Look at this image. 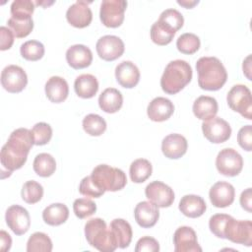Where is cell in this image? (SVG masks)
Returning a JSON list of instances; mask_svg holds the SVG:
<instances>
[{"label": "cell", "instance_id": "obj_28", "mask_svg": "<svg viewBox=\"0 0 252 252\" xmlns=\"http://www.w3.org/2000/svg\"><path fill=\"white\" fill-rule=\"evenodd\" d=\"M69 217V209L62 203H54L47 206L42 212V219L45 223L56 226L64 223Z\"/></svg>", "mask_w": 252, "mask_h": 252}, {"label": "cell", "instance_id": "obj_31", "mask_svg": "<svg viewBox=\"0 0 252 252\" xmlns=\"http://www.w3.org/2000/svg\"><path fill=\"white\" fill-rule=\"evenodd\" d=\"M153 171V166L151 162L146 158L135 159L129 169L130 178L135 183H143L151 175Z\"/></svg>", "mask_w": 252, "mask_h": 252}, {"label": "cell", "instance_id": "obj_12", "mask_svg": "<svg viewBox=\"0 0 252 252\" xmlns=\"http://www.w3.org/2000/svg\"><path fill=\"white\" fill-rule=\"evenodd\" d=\"M98 56L105 61H114L124 53V42L116 35H103L95 44Z\"/></svg>", "mask_w": 252, "mask_h": 252}, {"label": "cell", "instance_id": "obj_47", "mask_svg": "<svg viewBox=\"0 0 252 252\" xmlns=\"http://www.w3.org/2000/svg\"><path fill=\"white\" fill-rule=\"evenodd\" d=\"M0 35H1V44H0V49L2 51L10 49L14 43V33L13 32L8 29L7 27L2 26L0 28Z\"/></svg>", "mask_w": 252, "mask_h": 252}, {"label": "cell", "instance_id": "obj_20", "mask_svg": "<svg viewBox=\"0 0 252 252\" xmlns=\"http://www.w3.org/2000/svg\"><path fill=\"white\" fill-rule=\"evenodd\" d=\"M115 78L121 87L132 89L140 81V71L133 62L122 61L115 68Z\"/></svg>", "mask_w": 252, "mask_h": 252}, {"label": "cell", "instance_id": "obj_49", "mask_svg": "<svg viewBox=\"0 0 252 252\" xmlns=\"http://www.w3.org/2000/svg\"><path fill=\"white\" fill-rule=\"evenodd\" d=\"M0 239H1V248H0L1 251L2 252L8 251L12 245L11 236L5 230H1L0 231Z\"/></svg>", "mask_w": 252, "mask_h": 252}, {"label": "cell", "instance_id": "obj_8", "mask_svg": "<svg viewBox=\"0 0 252 252\" xmlns=\"http://www.w3.org/2000/svg\"><path fill=\"white\" fill-rule=\"evenodd\" d=\"M216 166L220 174L233 177L241 172L243 167V158L234 149L225 148L218 154Z\"/></svg>", "mask_w": 252, "mask_h": 252}, {"label": "cell", "instance_id": "obj_19", "mask_svg": "<svg viewBox=\"0 0 252 252\" xmlns=\"http://www.w3.org/2000/svg\"><path fill=\"white\" fill-rule=\"evenodd\" d=\"M188 148L187 140L180 134H169L161 142V151L165 158L177 159L185 155Z\"/></svg>", "mask_w": 252, "mask_h": 252}, {"label": "cell", "instance_id": "obj_40", "mask_svg": "<svg viewBox=\"0 0 252 252\" xmlns=\"http://www.w3.org/2000/svg\"><path fill=\"white\" fill-rule=\"evenodd\" d=\"M7 24L10 30L13 32L14 35L18 38L28 36L33 29L32 18L28 20H16L14 18H10Z\"/></svg>", "mask_w": 252, "mask_h": 252}, {"label": "cell", "instance_id": "obj_16", "mask_svg": "<svg viewBox=\"0 0 252 252\" xmlns=\"http://www.w3.org/2000/svg\"><path fill=\"white\" fill-rule=\"evenodd\" d=\"M90 3L91 2L78 0L68 8L66 12V19L71 26L83 29L91 24L93 20V13L89 7Z\"/></svg>", "mask_w": 252, "mask_h": 252}, {"label": "cell", "instance_id": "obj_45", "mask_svg": "<svg viewBox=\"0 0 252 252\" xmlns=\"http://www.w3.org/2000/svg\"><path fill=\"white\" fill-rule=\"evenodd\" d=\"M237 142L243 150L247 152H250L252 150V126L251 125H246L240 128L237 134Z\"/></svg>", "mask_w": 252, "mask_h": 252}, {"label": "cell", "instance_id": "obj_32", "mask_svg": "<svg viewBox=\"0 0 252 252\" xmlns=\"http://www.w3.org/2000/svg\"><path fill=\"white\" fill-rule=\"evenodd\" d=\"M150 34L154 43L158 45H166L173 39L175 32L159 21H157L153 24Z\"/></svg>", "mask_w": 252, "mask_h": 252}, {"label": "cell", "instance_id": "obj_1", "mask_svg": "<svg viewBox=\"0 0 252 252\" xmlns=\"http://www.w3.org/2000/svg\"><path fill=\"white\" fill-rule=\"evenodd\" d=\"M34 145L32 130L27 128H18L14 130L7 143L2 147L0 153V161L3 168L10 173L20 169L27 161L30 150Z\"/></svg>", "mask_w": 252, "mask_h": 252}, {"label": "cell", "instance_id": "obj_35", "mask_svg": "<svg viewBox=\"0 0 252 252\" xmlns=\"http://www.w3.org/2000/svg\"><path fill=\"white\" fill-rule=\"evenodd\" d=\"M200 38L191 32H185L181 34L176 41L177 49L183 54H194L200 48Z\"/></svg>", "mask_w": 252, "mask_h": 252}, {"label": "cell", "instance_id": "obj_33", "mask_svg": "<svg viewBox=\"0 0 252 252\" xmlns=\"http://www.w3.org/2000/svg\"><path fill=\"white\" fill-rule=\"evenodd\" d=\"M52 250V241L49 236L43 232L32 233L27 243L28 252H50Z\"/></svg>", "mask_w": 252, "mask_h": 252}, {"label": "cell", "instance_id": "obj_4", "mask_svg": "<svg viewBox=\"0 0 252 252\" xmlns=\"http://www.w3.org/2000/svg\"><path fill=\"white\" fill-rule=\"evenodd\" d=\"M85 236L91 246L101 252H112L118 247L115 235L100 218L91 219L86 222Z\"/></svg>", "mask_w": 252, "mask_h": 252}, {"label": "cell", "instance_id": "obj_46", "mask_svg": "<svg viewBox=\"0 0 252 252\" xmlns=\"http://www.w3.org/2000/svg\"><path fill=\"white\" fill-rule=\"evenodd\" d=\"M136 252H158L159 251V244L158 242L151 236H143L140 238L135 247Z\"/></svg>", "mask_w": 252, "mask_h": 252}, {"label": "cell", "instance_id": "obj_9", "mask_svg": "<svg viewBox=\"0 0 252 252\" xmlns=\"http://www.w3.org/2000/svg\"><path fill=\"white\" fill-rule=\"evenodd\" d=\"M224 237L234 243L243 244L245 246L252 245V222L251 220H236L232 217L229 219L225 230Z\"/></svg>", "mask_w": 252, "mask_h": 252}, {"label": "cell", "instance_id": "obj_51", "mask_svg": "<svg viewBox=\"0 0 252 252\" xmlns=\"http://www.w3.org/2000/svg\"><path fill=\"white\" fill-rule=\"evenodd\" d=\"M177 3H178L179 5L185 7L186 9H191V8H193L195 5H197V4L199 3V1H198V0H197V1H188V0H181V1H180V0H178Z\"/></svg>", "mask_w": 252, "mask_h": 252}, {"label": "cell", "instance_id": "obj_43", "mask_svg": "<svg viewBox=\"0 0 252 252\" xmlns=\"http://www.w3.org/2000/svg\"><path fill=\"white\" fill-rule=\"evenodd\" d=\"M231 216L226 214H216L210 218L209 220V227L210 230L219 238L225 239L224 237V230L226 224L229 220Z\"/></svg>", "mask_w": 252, "mask_h": 252}, {"label": "cell", "instance_id": "obj_13", "mask_svg": "<svg viewBox=\"0 0 252 252\" xmlns=\"http://www.w3.org/2000/svg\"><path fill=\"white\" fill-rule=\"evenodd\" d=\"M5 220L9 228L16 235L25 234L31 225L29 212L19 205H12L7 209Z\"/></svg>", "mask_w": 252, "mask_h": 252}, {"label": "cell", "instance_id": "obj_27", "mask_svg": "<svg viewBox=\"0 0 252 252\" xmlns=\"http://www.w3.org/2000/svg\"><path fill=\"white\" fill-rule=\"evenodd\" d=\"M74 89L78 96L91 98L94 96L98 91V82L94 75L82 74L76 78Z\"/></svg>", "mask_w": 252, "mask_h": 252}, {"label": "cell", "instance_id": "obj_25", "mask_svg": "<svg viewBox=\"0 0 252 252\" xmlns=\"http://www.w3.org/2000/svg\"><path fill=\"white\" fill-rule=\"evenodd\" d=\"M218 110V101L216 98L209 95H201L193 103L194 115L204 121L215 117Z\"/></svg>", "mask_w": 252, "mask_h": 252}, {"label": "cell", "instance_id": "obj_18", "mask_svg": "<svg viewBox=\"0 0 252 252\" xmlns=\"http://www.w3.org/2000/svg\"><path fill=\"white\" fill-rule=\"evenodd\" d=\"M134 217L140 226L150 228L157 223L159 218L158 207L151 201H142L136 205Z\"/></svg>", "mask_w": 252, "mask_h": 252}, {"label": "cell", "instance_id": "obj_2", "mask_svg": "<svg viewBox=\"0 0 252 252\" xmlns=\"http://www.w3.org/2000/svg\"><path fill=\"white\" fill-rule=\"evenodd\" d=\"M198 85L206 91H218L226 82L227 73L217 57H201L196 63Z\"/></svg>", "mask_w": 252, "mask_h": 252}, {"label": "cell", "instance_id": "obj_41", "mask_svg": "<svg viewBox=\"0 0 252 252\" xmlns=\"http://www.w3.org/2000/svg\"><path fill=\"white\" fill-rule=\"evenodd\" d=\"M73 210L77 218L86 219L95 213L96 205L90 199L79 198L74 201Z\"/></svg>", "mask_w": 252, "mask_h": 252}, {"label": "cell", "instance_id": "obj_39", "mask_svg": "<svg viewBox=\"0 0 252 252\" xmlns=\"http://www.w3.org/2000/svg\"><path fill=\"white\" fill-rule=\"evenodd\" d=\"M160 23L164 24L175 32L180 30L184 24V19L182 14L176 9H166L160 15L158 20Z\"/></svg>", "mask_w": 252, "mask_h": 252}, {"label": "cell", "instance_id": "obj_34", "mask_svg": "<svg viewBox=\"0 0 252 252\" xmlns=\"http://www.w3.org/2000/svg\"><path fill=\"white\" fill-rule=\"evenodd\" d=\"M83 129L91 136H100L106 130V122L98 114L91 113L83 119Z\"/></svg>", "mask_w": 252, "mask_h": 252}, {"label": "cell", "instance_id": "obj_17", "mask_svg": "<svg viewBox=\"0 0 252 252\" xmlns=\"http://www.w3.org/2000/svg\"><path fill=\"white\" fill-rule=\"evenodd\" d=\"M211 203L217 208H225L230 206L235 197L234 187L225 181H218L209 192Z\"/></svg>", "mask_w": 252, "mask_h": 252}, {"label": "cell", "instance_id": "obj_36", "mask_svg": "<svg viewBox=\"0 0 252 252\" xmlns=\"http://www.w3.org/2000/svg\"><path fill=\"white\" fill-rule=\"evenodd\" d=\"M22 199L28 204H35L39 202L43 196V187L34 180L27 181L21 191Z\"/></svg>", "mask_w": 252, "mask_h": 252}, {"label": "cell", "instance_id": "obj_6", "mask_svg": "<svg viewBox=\"0 0 252 252\" xmlns=\"http://www.w3.org/2000/svg\"><path fill=\"white\" fill-rule=\"evenodd\" d=\"M228 106L236 112H239L244 118L252 119V96L251 92L245 85L233 86L226 96Z\"/></svg>", "mask_w": 252, "mask_h": 252}, {"label": "cell", "instance_id": "obj_7", "mask_svg": "<svg viewBox=\"0 0 252 252\" xmlns=\"http://www.w3.org/2000/svg\"><path fill=\"white\" fill-rule=\"evenodd\" d=\"M127 2L124 0H103L100 4L99 18L107 28H118L124 21Z\"/></svg>", "mask_w": 252, "mask_h": 252}, {"label": "cell", "instance_id": "obj_15", "mask_svg": "<svg viewBox=\"0 0 252 252\" xmlns=\"http://www.w3.org/2000/svg\"><path fill=\"white\" fill-rule=\"evenodd\" d=\"M173 244L175 252H201L197 235L190 226L178 227L173 235Z\"/></svg>", "mask_w": 252, "mask_h": 252}, {"label": "cell", "instance_id": "obj_37", "mask_svg": "<svg viewBox=\"0 0 252 252\" xmlns=\"http://www.w3.org/2000/svg\"><path fill=\"white\" fill-rule=\"evenodd\" d=\"M34 11V3L31 0H15L11 4V18L16 20H28Z\"/></svg>", "mask_w": 252, "mask_h": 252}, {"label": "cell", "instance_id": "obj_23", "mask_svg": "<svg viewBox=\"0 0 252 252\" xmlns=\"http://www.w3.org/2000/svg\"><path fill=\"white\" fill-rule=\"evenodd\" d=\"M45 94L54 103L64 101L69 94V86L65 79L59 76L50 77L45 84Z\"/></svg>", "mask_w": 252, "mask_h": 252}, {"label": "cell", "instance_id": "obj_3", "mask_svg": "<svg viewBox=\"0 0 252 252\" xmlns=\"http://www.w3.org/2000/svg\"><path fill=\"white\" fill-rule=\"evenodd\" d=\"M192 76L193 72L189 63L181 59L170 61L161 76L160 87L164 93L175 94L191 82Z\"/></svg>", "mask_w": 252, "mask_h": 252}, {"label": "cell", "instance_id": "obj_22", "mask_svg": "<svg viewBox=\"0 0 252 252\" xmlns=\"http://www.w3.org/2000/svg\"><path fill=\"white\" fill-rule=\"evenodd\" d=\"M66 60L72 68L84 69L91 65L93 61V53L88 46L84 44H75L67 49Z\"/></svg>", "mask_w": 252, "mask_h": 252}, {"label": "cell", "instance_id": "obj_44", "mask_svg": "<svg viewBox=\"0 0 252 252\" xmlns=\"http://www.w3.org/2000/svg\"><path fill=\"white\" fill-rule=\"evenodd\" d=\"M79 192L87 197L91 198H99L104 194V190L100 189L92 179L91 175L86 176L82 179L80 185H79Z\"/></svg>", "mask_w": 252, "mask_h": 252}, {"label": "cell", "instance_id": "obj_38", "mask_svg": "<svg viewBox=\"0 0 252 252\" xmlns=\"http://www.w3.org/2000/svg\"><path fill=\"white\" fill-rule=\"evenodd\" d=\"M20 52L26 60L37 61L44 55V46L37 40H28L21 45Z\"/></svg>", "mask_w": 252, "mask_h": 252}, {"label": "cell", "instance_id": "obj_48", "mask_svg": "<svg viewBox=\"0 0 252 252\" xmlns=\"http://www.w3.org/2000/svg\"><path fill=\"white\" fill-rule=\"evenodd\" d=\"M251 200H252V194H251V188H247L245 189L241 195H240V205L241 207L247 211L248 213H251L252 212V203H251Z\"/></svg>", "mask_w": 252, "mask_h": 252}, {"label": "cell", "instance_id": "obj_10", "mask_svg": "<svg viewBox=\"0 0 252 252\" xmlns=\"http://www.w3.org/2000/svg\"><path fill=\"white\" fill-rule=\"evenodd\" d=\"M202 131L205 138L214 144H220L227 141L231 135V128L224 119L213 117L202 123Z\"/></svg>", "mask_w": 252, "mask_h": 252}, {"label": "cell", "instance_id": "obj_21", "mask_svg": "<svg viewBox=\"0 0 252 252\" xmlns=\"http://www.w3.org/2000/svg\"><path fill=\"white\" fill-rule=\"evenodd\" d=\"M174 112V105L168 98L158 96L155 97L148 105L147 113L149 118L155 122L167 120Z\"/></svg>", "mask_w": 252, "mask_h": 252}, {"label": "cell", "instance_id": "obj_30", "mask_svg": "<svg viewBox=\"0 0 252 252\" xmlns=\"http://www.w3.org/2000/svg\"><path fill=\"white\" fill-rule=\"evenodd\" d=\"M32 166L34 172L38 176L49 177L55 172L56 161L51 155L47 153H41L34 158Z\"/></svg>", "mask_w": 252, "mask_h": 252}, {"label": "cell", "instance_id": "obj_24", "mask_svg": "<svg viewBox=\"0 0 252 252\" xmlns=\"http://www.w3.org/2000/svg\"><path fill=\"white\" fill-rule=\"evenodd\" d=\"M178 207L184 216L192 219L201 217L207 209V205L204 199L198 195L193 194L183 196L179 202Z\"/></svg>", "mask_w": 252, "mask_h": 252}, {"label": "cell", "instance_id": "obj_29", "mask_svg": "<svg viewBox=\"0 0 252 252\" xmlns=\"http://www.w3.org/2000/svg\"><path fill=\"white\" fill-rule=\"evenodd\" d=\"M116 237L117 245L119 248H126L129 246L132 240L133 232L132 227L128 221L123 219H114L110 222L109 227Z\"/></svg>", "mask_w": 252, "mask_h": 252}, {"label": "cell", "instance_id": "obj_26", "mask_svg": "<svg viewBox=\"0 0 252 252\" xmlns=\"http://www.w3.org/2000/svg\"><path fill=\"white\" fill-rule=\"evenodd\" d=\"M122 104L123 96L117 89L107 88L99 94L98 105L106 113L117 112L122 107Z\"/></svg>", "mask_w": 252, "mask_h": 252}, {"label": "cell", "instance_id": "obj_5", "mask_svg": "<svg viewBox=\"0 0 252 252\" xmlns=\"http://www.w3.org/2000/svg\"><path fill=\"white\" fill-rule=\"evenodd\" d=\"M94 182L104 191H119L127 183V177L123 170L108 164L96 165L91 174Z\"/></svg>", "mask_w": 252, "mask_h": 252}, {"label": "cell", "instance_id": "obj_14", "mask_svg": "<svg viewBox=\"0 0 252 252\" xmlns=\"http://www.w3.org/2000/svg\"><path fill=\"white\" fill-rule=\"evenodd\" d=\"M146 197L158 208L170 207L174 201L173 190L161 181H153L145 189Z\"/></svg>", "mask_w": 252, "mask_h": 252}, {"label": "cell", "instance_id": "obj_11", "mask_svg": "<svg viewBox=\"0 0 252 252\" xmlns=\"http://www.w3.org/2000/svg\"><path fill=\"white\" fill-rule=\"evenodd\" d=\"M1 84L9 93H20L28 84V76L22 67L18 65H8L2 70Z\"/></svg>", "mask_w": 252, "mask_h": 252}, {"label": "cell", "instance_id": "obj_42", "mask_svg": "<svg viewBox=\"0 0 252 252\" xmlns=\"http://www.w3.org/2000/svg\"><path fill=\"white\" fill-rule=\"evenodd\" d=\"M32 133L33 135L34 145L43 146L51 140L52 128L45 122H38L32 127Z\"/></svg>", "mask_w": 252, "mask_h": 252}, {"label": "cell", "instance_id": "obj_50", "mask_svg": "<svg viewBox=\"0 0 252 252\" xmlns=\"http://www.w3.org/2000/svg\"><path fill=\"white\" fill-rule=\"evenodd\" d=\"M243 73L245 74V76L247 77L248 80H251V76H250V72H251V56L248 55L246 57V59L243 61Z\"/></svg>", "mask_w": 252, "mask_h": 252}]
</instances>
